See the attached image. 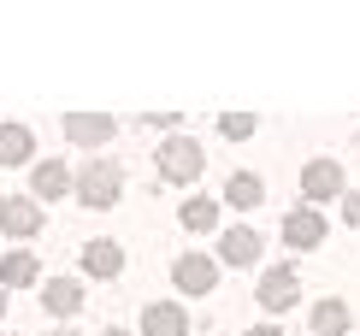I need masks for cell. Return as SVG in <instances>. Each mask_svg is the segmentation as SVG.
<instances>
[{
  "label": "cell",
  "instance_id": "8fae6325",
  "mask_svg": "<svg viewBox=\"0 0 360 336\" xmlns=\"http://www.w3.org/2000/svg\"><path fill=\"white\" fill-rule=\"evenodd\" d=\"M83 271H89V278H118V271H124V248H118L112 236L89 242V248H83Z\"/></svg>",
  "mask_w": 360,
  "mask_h": 336
},
{
  "label": "cell",
  "instance_id": "8992f818",
  "mask_svg": "<svg viewBox=\"0 0 360 336\" xmlns=\"http://www.w3.org/2000/svg\"><path fill=\"white\" fill-rule=\"evenodd\" d=\"M0 231H6L12 242L36 236L41 231V201H36V195H12V201H0Z\"/></svg>",
  "mask_w": 360,
  "mask_h": 336
},
{
  "label": "cell",
  "instance_id": "9c48e42d",
  "mask_svg": "<svg viewBox=\"0 0 360 336\" xmlns=\"http://www.w3.org/2000/svg\"><path fill=\"white\" fill-rule=\"evenodd\" d=\"M283 242H290V248H319V242H325L319 207H295L290 219H283Z\"/></svg>",
  "mask_w": 360,
  "mask_h": 336
},
{
  "label": "cell",
  "instance_id": "ba28073f",
  "mask_svg": "<svg viewBox=\"0 0 360 336\" xmlns=\"http://www.w3.org/2000/svg\"><path fill=\"white\" fill-rule=\"evenodd\" d=\"M142 336H189V318L177 301H148L142 307Z\"/></svg>",
  "mask_w": 360,
  "mask_h": 336
},
{
  "label": "cell",
  "instance_id": "7a4b0ae2",
  "mask_svg": "<svg viewBox=\"0 0 360 336\" xmlns=\"http://www.w3.org/2000/svg\"><path fill=\"white\" fill-rule=\"evenodd\" d=\"M207 165V148L189 142V136H172V142H160V177L166 183H195Z\"/></svg>",
  "mask_w": 360,
  "mask_h": 336
},
{
  "label": "cell",
  "instance_id": "6da1fadb",
  "mask_svg": "<svg viewBox=\"0 0 360 336\" xmlns=\"http://www.w3.org/2000/svg\"><path fill=\"white\" fill-rule=\"evenodd\" d=\"M118 195H124V172H118L112 160H89L77 172V201L83 207H112Z\"/></svg>",
  "mask_w": 360,
  "mask_h": 336
},
{
  "label": "cell",
  "instance_id": "ac0fdd59",
  "mask_svg": "<svg viewBox=\"0 0 360 336\" xmlns=\"http://www.w3.org/2000/svg\"><path fill=\"white\" fill-rule=\"evenodd\" d=\"M349 330V307L342 301H319L313 307V336H342Z\"/></svg>",
  "mask_w": 360,
  "mask_h": 336
},
{
  "label": "cell",
  "instance_id": "2e32d148",
  "mask_svg": "<svg viewBox=\"0 0 360 336\" xmlns=\"http://www.w3.org/2000/svg\"><path fill=\"white\" fill-rule=\"evenodd\" d=\"M184 231H195V236H207V231H219V201H207V195H195V201H184Z\"/></svg>",
  "mask_w": 360,
  "mask_h": 336
},
{
  "label": "cell",
  "instance_id": "9a60e30c",
  "mask_svg": "<svg viewBox=\"0 0 360 336\" xmlns=\"http://www.w3.org/2000/svg\"><path fill=\"white\" fill-rule=\"evenodd\" d=\"M30 154H36V136L24 124H0V165H24Z\"/></svg>",
  "mask_w": 360,
  "mask_h": 336
},
{
  "label": "cell",
  "instance_id": "5b68a950",
  "mask_svg": "<svg viewBox=\"0 0 360 336\" xmlns=\"http://www.w3.org/2000/svg\"><path fill=\"white\" fill-rule=\"evenodd\" d=\"M302 195H307V207L342 195V165H337V160H307V165H302Z\"/></svg>",
  "mask_w": 360,
  "mask_h": 336
},
{
  "label": "cell",
  "instance_id": "e0dca14e",
  "mask_svg": "<svg viewBox=\"0 0 360 336\" xmlns=\"http://www.w3.org/2000/svg\"><path fill=\"white\" fill-rule=\"evenodd\" d=\"M224 201H231V207H260L266 201V183L254 172H236L231 183H224Z\"/></svg>",
  "mask_w": 360,
  "mask_h": 336
},
{
  "label": "cell",
  "instance_id": "4fadbf2b",
  "mask_svg": "<svg viewBox=\"0 0 360 336\" xmlns=\"http://www.w3.org/2000/svg\"><path fill=\"white\" fill-rule=\"evenodd\" d=\"M36 278H41L36 254H24V248L0 254V289H24V283H36Z\"/></svg>",
  "mask_w": 360,
  "mask_h": 336
},
{
  "label": "cell",
  "instance_id": "44dd1931",
  "mask_svg": "<svg viewBox=\"0 0 360 336\" xmlns=\"http://www.w3.org/2000/svg\"><path fill=\"white\" fill-rule=\"evenodd\" d=\"M248 336H283V330H278V325H254Z\"/></svg>",
  "mask_w": 360,
  "mask_h": 336
},
{
  "label": "cell",
  "instance_id": "7402d4cb",
  "mask_svg": "<svg viewBox=\"0 0 360 336\" xmlns=\"http://www.w3.org/2000/svg\"><path fill=\"white\" fill-rule=\"evenodd\" d=\"M101 336H130V330H101Z\"/></svg>",
  "mask_w": 360,
  "mask_h": 336
},
{
  "label": "cell",
  "instance_id": "277c9868",
  "mask_svg": "<svg viewBox=\"0 0 360 336\" xmlns=\"http://www.w3.org/2000/svg\"><path fill=\"white\" fill-rule=\"evenodd\" d=\"M254 295H260V307H266V313H290L295 301H302V283H295V271H290V266H272V271L260 278V289H254Z\"/></svg>",
  "mask_w": 360,
  "mask_h": 336
},
{
  "label": "cell",
  "instance_id": "ffe728a7",
  "mask_svg": "<svg viewBox=\"0 0 360 336\" xmlns=\"http://www.w3.org/2000/svg\"><path fill=\"white\" fill-rule=\"evenodd\" d=\"M349 224H360V195H349Z\"/></svg>",
  "mask_w": 360,
  "mask_h": 336
},
{
  "label": "cell",
  "instance_id": "d6986e66",
  "mask_svg": "<svg viewBox=\"0 0 360 336\" xmlns=\"http://www.w3.org/2000/svg\"><path fill=\"white\" fill-rule=\"evenodd\" d=\"M219 130L231 136V142H243V136H254V118H248V112H224V118H219Z\"/></svg>",
  "mask_w": 360,
  "mask_h": 336
},
{
  "label": "cell",
  "instance_id": "3957f363",
  "mask_svg": "<svg viewBox=\"0 0 360 336\" xmlns=\"http://www.w3.org/2000/svg\"><path fill=\"white\" fill-rule=\"evenodd\" d=\"M172 283L184 289V295H207V289H219V259L213 254H184L172 266Z\"/></svg>",
  "mask_w": 360,
  "mask_h": 336
},
{
  "label": "cell",
  "instance_id": "7c38bea8",
  "mask_svg": "<svg viewBox=\"0 0 360 336\" xmlns=\"http://www.w3.org/2000/svg\"><path fill=\"white\" fill-rule=\"evenodd\" d=\"M65 136H71V142H83V148H101V142H112V118H95V112H65Z\"/></svg>",
  "mask_w": 360,
  "mask_h": 336
},
{
  "label": "cell",
  "instance_id": "30bf717a",
  "mask_svg": "<svg viewBox=\"0 0 360 336\" xmlns=\"http://www.w3.org/2000/svg\"><path fill=\"white\" fill-rule=\"evenodd\" d=\"M219 259H224V266H254V259H260V231H254V224H236V231H224Z\"/></svg>",
  "mask_w": 360,
  "mask_h": 336
},
{
  "label": "cell",
  "instance_id": "cb8c5ba5",
  "mask_svg": "<svg viewBox=\"0 0 360 336\" xmlns=\"http://www.w3.org/2000/svg\"><path fill=\"white\" fill-rule=\"evenodd\" d=\"M53 336H71V330H53Z\"/></svg>",
  "mask_w": 360,
  "mask_h": 336
},
{
  "label": "cell",
  "instance_id": "5bb4252c",
  "mask_svg": "<svg viewBox=\"0 0 360 336\" xmlns=\"http://www.w3.org/2000/svg\"><path fill=\"white\" fill-rule=\"evenodd\" d=\"M41 301H48V313H59V318H71L83 307V283L77 278H53L48 289H41Z\"/></svg>",
  "mask_w": 360,
  "mask_h": 336
},
{
  "label": "cell",
  "instance_id": "603a6c76",
  "mask_svg": "<svg viewBox=\"0 0 360 336\" xmlns=\"http://www.w3.org/2000/svg\"><path fill=\"white\" fill-rule=\"evenodd\" d=\"M0 313H6V289H0Z\"/></svg>",
  "mask_w": 360,
  "mask_h": 336
},
{
  "label": "cell",
  "instance_id": "52a82bcc",
  "mask_svg": "<svg viewBox=\"0 0 360 336\" xmlns=\"http://www.w3.org/2000/svg\"><path fill=\"white\" fill-rule=\"evenodd\" d=\"M65 189H77V172H65V160H41L36 177H30V195L36 201H65Z\"/></svg>",
  "mask_w": 360,
  "mask_h": 336
}]
</instances>
